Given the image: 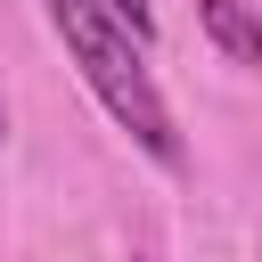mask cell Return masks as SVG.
<instances>
[{
    "instance_id": "1",
    "label": "cell",
    "mask_w": 262,
    "mask_h": 262,
    "mask_svg": "<svg viewBox=\"0 0 262 262\" xmlns=\"http://www.w3.org/2000/svg\"><path fill=\"white\" fill-rule=\"evenodd\" d=\"M49 25H57V41H66V57L82 66L90 98L115 115V131H131V139L172 172V164H180V131H172V106H164V90H156L139 41H131L98 0H49Z\"/></svg>"
},
{
    "instance_id": "2",
    "label": "cell",
    "mask_w": 262,
    "mask_h": 262,
    "mask_svg": "<svg viewBox=\"0 0 262 262\" xmlns=\"http://www.w3.org/2000/svg\"><path fill=\"white\" fill-rule=\"evenodd\" d=\"M196 16H205V33L221 41V57H229V66H262V33H254L246 0H196Z\"/></svg>"
},
{
    "instance_id": "3",
    "label": "cell",
    "mask_w": 262,
    "mask_h": 262,
    "mask_svg": "<svg viewBox=\"0 0 262 262\" xmlns=\"http://www.w3.org/2000/svg\"><path fill=\"white\" fill-rule=\"evenodd\" d=\"M98 8H106L131 41H156V8H147V0H98Z\"/></svg>"
},
{
    "instance_id": "4",
    "label": "cell",
    "mask_w": 262,
    "mask_h": 262,
    "mask_svg": "<svg viewBox=\"0 0 262 262\" xmlns=\"http://www.w3.org/2000/svg\"><path fill=\"white\" fill-rule=\"evenodd\" d=\"M0 131H8V106H0Z\"/></svg>"
}]
</instances>
